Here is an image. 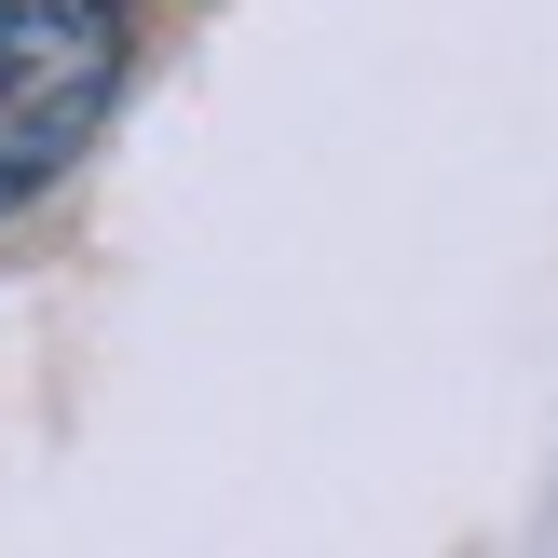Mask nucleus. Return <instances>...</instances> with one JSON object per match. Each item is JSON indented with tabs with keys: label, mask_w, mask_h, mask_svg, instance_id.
I'll return each instance as SVG.
<instances>
[{
	"label": "nucleus",
	"mask_w": 558,
	"mask_h": 558,
	"mask_svg": "<svg viewBox=\"0 0 558 558\" xmlns=\"http://www.w3.org/2000/svg\"><path fill=\"white\" fill-rule=\"evenodd\" d=\"M136 69V0H0V218L41 205L109 136Z\"/></svg>",
	"instance_id": "obj_1"
}]
</instances>
